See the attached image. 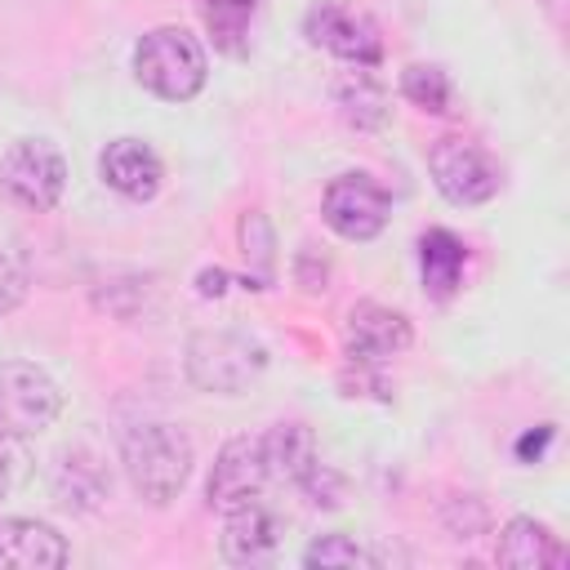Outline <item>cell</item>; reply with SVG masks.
<instances>
[{"label": "cell", "mask_w": 570, "mask_h": 570, "mask_svg": "<svg viewBox=\"0 0 570 570\" xmlns=\"http://www.w3.org/2000/svg\"><path fill=\"white\" fill-rule=\"evenodd\" d=\"M240 245H245V258L258 263V285H267L272 281V227L258 209H249L240 218Z\"/></svg>", "instance_id": "cell-22"}, {"label": "cell", "mask_w": 570, "mask_h": 570, "mask_svg": "<svg viewBox=\"0 0 570 570\" xmlns=\"http://www.w3.org/2000/svg\"><path fill=\"white\" fill-rule=\"evenodd\" d=\"M183 365L200 392L236 396L263 374L267 347L245 330H200V334H191Z\"/></svg>", "instance_id": "cell-3"}, {"label": "cell", "mask_w": 570, "mask_h": 570, "mask_svg": "<svg viewBox=\"0 0 570 570\" xmlns=\"http://www.w3.org/2000/svg\"><path fill=\"white\" fill-rule=\"evenodd\" d=\"M494 557H499V566H512V570H561V566H570L566 543L534 517H512L499 530Z\"/></svg>", "instance_id": "cell-14"}, {"label": "cell", "mask_w": 570, "mask_h": 570, "mask_svg": "<svg viewBox=\"0 0 570 570\" xmlns=\"http://www.w3.org/2000/svg\"><path fill=\"white\" fill-rule=\"evenodd\" d=\"M22 298H27V272L9 249H0V316H9Z\"/></svg>", "instance_id": "cell-24"}, {"label": "cell", "mask_w": 570, "mask_h": 570, "mask_svg": "<svg viewBox=\"0 0 570 570\" xmlns=\"http://www.w3.org/2000/svg\"><path fill=\"white\" fill-rule=\"evenodd\" d=\"M298 490H303L316 508H338V503H343V476H338L334 468H325V463H316V468L298 481Z\"/></svg>", "instance_id": "cell-23"}, {"label": "cell", "mask_w": 570, "mask_h": 570, "mask_svg": "<svg viewBox=\"0 0 570 570\" xmlns=\"http://www.w3.org/2000/svg\"><path fill=\"white\" fill-rule=\"evenodd\" d=\"M67 543L53 525L36 517H4L0 521V570H58L67 566Z\"/></svg>", "instance_id": "cell-13"}, {"label": "cell", "mask_w": 570, "mask_h": 570, "mask_svg": "<svg viewBox=\"0 0 570 570\" xmlns=\"http://www.w3.org/2000/svg\"><path fill=\"white\" fill-rule=\"evenodd\" d=\"M272 481V459H267V441L263 436H232L209 472V508H240L249 499L263 494V485Z\"/></svg>", "instance_id": "cell-9"}, {"label": "cell", "mask_w": 570, "mask_h": 570, "mask_svg": "<svg viewBox=\"0 0 570 570\" xmlns=\"http://www.w3.org/2000/svg\"><path fill=\"white\" fill-rule=\"evenodd\" d=\"M0 183L18 205L45 214V209H53L62 200L67 160L49 138H18L0 160Z\"/></svg>", "instance_id": "cell-7"}, {"label": "cell", "mask_w": 570, "mask_h": 570, "mask_svg": "<svg viewBox=\"0 0 570 570\" xmlns=\"http://www.w3.org/2000/svg\"><path fill=\"white\" fill-rule=\"evenodd\" d=\"M303 566H321V570H330V566H374V552H365L361 543H352L347 534H321L316 543H307V552H303Z\"/></svg>", "instance_id": "cell-21"}, {"label": "cell", "mask_w": 570, "mask_h": 570, "mask_svg": "<svg viewBox=\"0 0 570 570\" xmlns=\"http://www.w3.org/2000/svg\"><path fill=\"white\" fill-rule=\"evenodd\" d=\"M107 468L89 450H62L53 459V494L76 512H94L107 499Z\"/></svg>", "instance_id": "cell-15"}, {"label": "cell", "mask_w": 570, "mask_h": 570, "mask_svg": "<svg viewBox=\"0 0 570 570\" xmlns=\"http://www.w3.org/2000/svg\"><path fill=\"white\" fill-rule=\"evenodd\" d=\"M419 267H423V289L432 298H450L463 285V267H468V249L454 232L432 227L419 240Z\"/></svg>", "instance_id": "cell-17"}, {"label": "cell", "mask_w": 570, "mask_h": 570, "mask_svg": "<svg viewBox=\"0 0 570 570\" xmlns=\"http://www.w3.org/2000/svg\"><path fill=\"white\" fill-rule=\"evenodd\" d=\"M334 111L352 129H383L387 125V89L379 85V76H370V67H352L334 80Z\"/></svg>", "instance_id": "cell-16"}, {"label": "cell", "mask_w": 570, "mask_h": 570, "mask_svg": "<svg viewBox=\"0 0 570 570\" xmlns=\"http://www.w3.org/2000/svg\"><path fill=\"white\" fill-rule=\"evenodd\" d=\"M13 490V450H9V436H0V499Z\"/></svg>", "instance_id": "cell-25"}, {"label": "cell", "mask_w": 570, "mask_h": 570, "mask_svg": "<svg viewBox=\"0 0 570 570\" xmlns=\"http://www.w3.org/2000/svg\"><path fill=\"white\" fill-rule=\"evenodd\" d=\"M98 174L125 200H151L160 191V178H165L160 156L142 138H116V142H107L102 156H98Z\"/></svg>", "instance_id": "cell-12"}, {"label": "cell", "mask_w": 570, "mask_h": 570, "mask_svg": "<svg viewBox=\"0 0 570 570\" xmlns=\"http://www.w3.org/2000/svg\"><path fill=\"white\" fill-rule=\"evenodd\" d=\"M428 169H432L436 191H441L450 205H485V200H494L499 187H503L499 160H494L481 142H472V138H463V134L436 138L432 151H428Z\"/></svg>", "instance_id": "cell-4"}, {"label": "cell", "mask_w": 570, "mask_h": 570, "mask_svg": "<svg viewBox=\"0 0 570 570\" xmlns=\"http://www.w3.org/2000/svg\"><path fill=\"white\" fill-rule=\"evenodd\" d=\"M401 98H405V102H414L419 111L441 116V111H450V80H445V71H441V67L410 62V67L401 71Z\"/></svg>", "instance_id": "cell-20"}, {"label": "cell", "mask_w": 570, "mask_h": 570, "mask_svg": "<svg viewBox=\"0 0 570 570\" xmlns=\"http://www.w3.org/2000/svg\"><path fill=\"white\" fill-rule=\"evenodd\" d=\"M218 548H223V561H232V566H263L281 548V517L272 508H263L258 499L227 508Z\"/></svg>", "instance_id": "cell-11"}, {"label": "cell", "mask_w": 570, "mask_h": 570, "mask_svg": "<svg viewBox=\"0 0 570 570\" xmlns=\"http://www.w3.org/2000/svg\"><path fill=\"white\" fill-rule=\"evenodd\" d=\"M223 281H227V276H223L218 267H209V272H200V294H205V298H209V294H223V289H227Z\"/></svg>", "instance_id": "cell-26"}, {"label": "cell", "mask_w": 570, "mask_h": 570, "mask_svg": "<svg viewBox=\"0 0 570 570\" xmlns=\"http://www.w3.org/2000/svg\"><path fill=\"white\" fill-rule=\"evenodd\" d=\"M134 76L142 89H151L165 102H187L205 89L209 62L191 31L183 27H156L134 45Z\"/></svg>", "instance_id": "cell-2"}, {"label": "cell", "mask_w": 570, "mask_h": 570, "mask_svg": "<svg viewBox=\"0 0 570 570\" xmlns=\"http://www.w3.org/2000/svg\"><path fill=\"white\" fill-rule=\"evenodd\" d=\"M254 4H258V0H200V18H205V31H209L214 49H223V53H245Z\"/></svg>", "instance_id": "cell-19"}, {"label": "cell", "mask_w": 570, "mask_h": 570, "mask_svg": "<svg viewBox=\"0 0 570 570\" xmlns=\"http://www.w3.org/2000/svg\"><path fill=\"white\" fill-rule=\"evenodd\" d=\"M321 218L343 240H374L392 218V196L383 191L379 178H370L361 169H347V174L325 183Z\"/></svg>", "instance_id": "cell-6"}, {"label": "cell", "mask_w": 570, "mask_h": 570, "mask_svg": "<svg viewBox=\"0 0 570 570\" xmlns=\"http://www.w3.org/2000/svg\"><path fill=\"white\" fill-rule=\"evenodd\" d=\"M191 436L178 428V423H160V419H147V423H134L125 436H120V463H125V476L134 485L138 499H147L151 508H165L183 494L187 476H191Z\"/></svg>", "instance_id": "cell-1"}, {"label": "cell", "mask_w": 570, "mask_h": 570, "mask_svg": "<svg viewBox=\"0 0 570 570\" xmlns=\"http://www.w3.org/2000/svg\"><path fill=\"white\" fill-rule=\"evenodd\" d=\"M58 414H62V392L40 365H31V361L0 365V436H9V441L36 436V432L53 428Z\"/></svg>", "instance_id": "cell-5"}, {"label": "cell", "mask_w": 570, "mask_h": 570, "mask_svg": "<svg viewBox=\"0 0 570 570\" xmlns=\"http://www.w3.org/2000/svg\"><path fill=\"white\" fill-rule=\"evenodd\" d=\"M303 36L316 49H325V53L352 62V67H379L383 62L379 27L365 13H356L338 0H312L307 13H303Z\"/></svg>", "instance_id": "cell-8"}, {"label": "cell", "mask_w": 570, "mask_h": 570, "mask_svg": "<svg viewBox=\"0 0 570 570\" xmlns=\"http://www.w3.org/2000/svg\"><path fill=\"white\" fill-rule=\"evenodd\" d=\"M267 441V459H272V476H285V481H303L321 459H316V441L303 423H276L272 432H263Z\"/></svg>", "instance_id": "cell-18"}, {"label": "cell", "mask_w": 570, "mask_h": 570, "mask_svg": "<svg viewBox=\"0 0 570 570\" xmlns=\"http://www.w3.org/2000/svg\"><path fill=\"white\" fill-rule=\"evenodd\" d=\"M414 338L410 321L396 312V307H383V303H356L347 312V325H343V343H347V356L352 361H387L396 352H405Z\"/></svg>", "instance_id": "cell-10"}]
</instances>
